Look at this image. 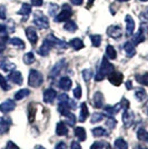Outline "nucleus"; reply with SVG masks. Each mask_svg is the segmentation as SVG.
I'll use <instances>...</instances> for the list:
<instances>
[{
	"instance_id": "nucleus-1",
	"label": "nucleus",
	"mask_w": 148,
	"mask_h": 149,
	"mask_svg": "<svg viewBox=\"0 0 148 149\" xmlns=\"http://www.w3.org/2000/svg\"><path fill=\"white\" fill-rule=\"evenodd\" d=\"M59 105H58V111L60 112L64 116H67L69 113V110L70 108H75L76 105H75V101L70 99L66 93H62L59 96Z\"/></svg>"
},
{
	"instance_id": "nucleus-2",
	"label": "nucleus",
	"mask_w": 148,
	"mask_h": 149,
	"mask_svg": "<svg viewBox=\"0 0 148 149\" xmlns=\"http://www.w3.org/2000/svg\"><path fill=\"white\" fill-rule=\"evenodd\" d=\"M112 71H114V66L107 60V58H103L101 66H100V68H99L98 72L95 76V80L96 81L103 80L106 76H108V74H110V72H112Z\"/></svg>"
},
{
	"instance_id": "nucleus-3",
	"label": "nucleus",
	"mask_w": 148,
	"mask_h": 149,
	"mask_svg": "<svg viewBox=\"0 0 148 149\" xmlns=\"http://www.w3.org/2000/svg\"><path fill=\"white\" fill-rule=\"evenodd\" d=\"M43 77L41 72H39L38 70H35V69H32L30 70V72H29V78H28V84H29V86L34 88H37L39 86H41V84H43Z\"/></svg>"
},
{
	"instance_id": "nucleus-4",
	"label": "nucleus",
	"mask_w": 148,
	"mask_h": 149,
	"mask_svg": "<svg viewBox=\"0 0 148 149\" xmlns=\"http://www.w3.org/2000/svg\"><path fill=\"white\" fill-rule=\"evenodd\" d=\"M147 35H148V26L142 22V25H140V29H139V31L133 37V41H131V42H133L134 45H139L140 42L145 41V39H146V36H147Z\"/></svg>"
},
{
	"instance_id": "nucleus-5",
	"label": "nucleus",
	"mask_w": 148,
	"mask_h": 149,
	"mask_svg": "<svg viewBox=\"0 0 148 149\" xmlns=\"http://www.w3.org/2000/svg\"><path fill=\"white\" fill-rule=\"evenodd\" d=\"M71 13H71V8H70V6L64 5L60 13H58V15L56 16L55 21L56 22H62V21H65V20H68V19L71 17Z\"/></svg>"
},
{
	"instance_id": "nucleus-6",
	"label": "nucleus",
	"mask_w": 148,
	"mask_h": 149,
	"mask_svg": "<svg viewBox=\"0 0 148 149\" xmlns=\"http://www.w3.org/2000/svg\"><path fill=\"white\" fill-rule=\"evenodd\" d=\"M35 25L37 26L40 29H47L49 27V22H48V18L46 16H43V13H35V19H34Z\"/></svg>"
},
{
	"instance_id": "nucleus-7",
	"label": "nucleus",
	"mask_w": 148,
	"mask_h": 149,
	"mask_svg": "<svg viewBox=\"0 0 148 149\" xmlns=\"http://www.w3.org/2000/svg\"><path fill=\"white\" fill-rule=\"evenodd\" d=\"M124 79V74L121 72H117V71H112L108 74V80L110 81L114 86H119Z\"/></svg>"
},
{
	"instance_id": "nucleus-8",
	"label": "nucleus",
	"mask_w": 148,
	"mask_h": 149,
	"mask_svg": "<svg viewBox=\"0 0 148 149\" xmlns=\"http://www.w3.org/2000/svg\"><path fill=\"white\" fill-rule=\"evenodd\" d=\"M107 35L109 37L114 38V39H118V38L121 37L123 30H121V28L119 26H110L107 29Z\"/></svg>"
},
{
	"instance_id": "nucleus-9",
	"label": "nucleus",
	"mask_w": 148,
	"mask_h": 149,
	"mask_svg": "<svg viewBox=\"0 0 148 149\" xmlns=\"http://www.w3.org/2000/svg\"><path fill=\"white\" fill-rule=\"evenodd\" d=\"M134 117H135L134 116V112L131 111V110H129V109H126L125 110V112L123 113V123L126 128H128V127H130L133 125V123H134Z\"/></svg>"
},
{
	"instance_id": "nucleus-10",
	"label": "nucleus",
	"mask_w": 148,
	"mask_h": 149,
	"mask_svg": "<svg viewBox=\"0 0 148 149\" xmlns=\"http://www.w3.org/2000/svg\"><path fill=\"white\" fill-rule=\"evenodd\" d=\"M15 108H16V102L11 99H8L0 105V111L3 112V113H7V112L13 111Z\"/></svg>"
},
{
	"instance_id": "nucleus-11",
	"label": "nucleus",
	"mask_w": 148,
	"mask_h": 149,
	"mask_svg": "<svg viewBox=\"0 0 148 149\" xmlns=\"http://www.w3.org/2000/svg\"><path fill=\"white\" fill-rule=\"evenodd\" d=\"M126 24H127V27H126V36L130 37V36H133L134 30H135V21H134V19L131 18V16H129V15L126 16Z\"/></svg>"
},
{
	"instance_id": "nucleus-12",
	"label": "nucleus",
	"mask_w": 148,
	"mask_h": 149,
	"mask_svg": "<svg viewBox=\"0 0 148 149\" xmlns=\"http://www.w3.org/2000/svg\"><path fill=\"white\" fill-rule=\"evenodd\" d=\"M47 39L50 41V44H51V46L54 47H58V48H62V49H65V48H67L68 44L67 42H65V41H62V40H59V39H57V38L55 37V36H52V35H49L48 37H47Z\"/></svg>"
},
{
	"instance_id": "nucleus-13",
	"label": "nucleus",
	"mask_w": 148,
	"mask_h": 149,
	"mask_svg": "<svg viewBox=\"0 0 148 149\" xmlns=\"http://www.w3.org/2000/svg\"><path fill=\"white\" fill-rule=\"evenodd\" d=\"M26 35H27V38L28 40L30 41L31 45H36L38 41V36H37V32L36 30L32 28V27H28L26 29Z\"/></svg>"
},
{
	"instance_id": "nucleus-14",
	"label": "nucleus",
	"mask_w": 148,
	"mask_h": 149,
	"mask_svg": "<svg viewBox=\"0 0 148 149\" xmlns=\"http://www.w3.org/2000/svg\"><path fill=\"white\" fill-rule=\"evenodd\" d=\"M51 44H50V41L46 38L45 40H43V44L41 45V47L39 48V50H38V54L40 55V56H43L46 57L48 54H49L50 49H51Z\"/></svg>"
},
{
	"instance_id": "nucleus-15",
	"label": "nucleus",
	"mask_w": 148,
	"mask_h": 149,
	"mask_svg": "<svg viewBox=\"0 0 148 149\" xmlns=\"http://www.w3.org/2000/svg\"><path fill=\"white\" fill-rule=\"evenodd\" d=\"M56 96H57V93H56L54 89H46L45 93H43V101L47 102V104H51L54 100H55Z\"/></svg>"
},
{
	"instance_id": "nucleus-16",
	"label": "nucleus",
	"mask_w": 148,
	"mask_h": 149,
	"mask_svg": "<svg viewBox=\"0 0 148 149\" xmlns=\"http://www.w3.org/2000/svg\"><path fill=\"white\" fill-rule=\"evenodd\" d=\"M10 125H11V119L8 117H1L0 118V134H5L9 130Z\"/></svg>"
},
{
	"instance_id": "nucleus-17",
	"label": "nucleus",
	"mask_w": 148,
	"mask_h": 149,
	"mask_svg": "<svg viewBox=\"0 0 148 149\" xmlns=\"http://www.w3.org/2000/svg\"><path fill=\"white\" fill-rule=\"evenodd\" d=\"M93 105L95 108H101L104 105V96L100 91L95 93L93 97Z\"/></svg>"
},
{
	"instance_id": "nucleus-18",
	"label": "nucleus",
	"mask_w": 148,
	"mask_h": 149,
	"mask_svg": "<svg viewBox=\"0 0 148 149\" xmlns=\"http://www.w3.org/2000/svg\"><path fill=\"white\" fill-rule=\"evenodd\" d=\"M8 78H9V80H11L16 85H21L22 84V74L19 71H11L10 74L8 76Z\"/></svg>"
},
{
	"instance_id": "nucleus-19",
	"label": "nucleus",
	"mask_w": 148,
	"mask_h": 149,
	"mask_svg": "<svg viewBox=\"0 0 148 149\" xmlns=\"http://www.w3.org/2000/svg\"><path fill=\"white\" fill-rule=\"evenodd\" d=\"M58 85H59V88H60V89L67 91V90H69V89L71 88V80H70V78H68V77H62Z\"/></svg>"
},
{
	"instance_id": "nucleus-20",
	"label": "nucleus",
	"mask_w": 148,
	"mask_h": 149,
	"mask_svg": "<svg viewBox=\"0 0 148 149\" xmlns=\"http://www.w3.org/2000/svg\"><path fill=\"white\" fill-rule=\"evenodd\" d=\"M124 50L126 51V54H127V56H128V57H134V56H135L136 49H135V45L133 44V42L127 41L126 44L124 45Z\"/></svg>"
},
{
	"instance_id": "nucleus-21",
	"label": "nucleus",
	"mask_w": 148,
	"mask_h": 149,
	"mask_svg": "<svg viewBox=\"0 0 148 149\" xmlns=\"http://www.w3.org/2000/svg\"><path fill=\"white\" fill-rule=\"evenodd\" d=\"M0 68L2 69L3 71L9 72V71H13V70H15V68H16V65H15V63H13V62L8 61V60H3V61L0 62Z\"/></svg>"
},
{
	"instance_id": "nucleus-22",
	"label": "nucleus",
	"mask_w": 148,
	"mask_h": 149,
	"mask_svg": "<svg viewBox=\"0 0 148 149\" xmlns=\"http://www.w3.org/2000/svg\"><path fill=\"white\" fill-rule=\"evenodd\" d=\"M56 134H57L58 136H66V135L68 134L67 126L64 124L62 121H60V123H58V124H57V128H56Z\"/></svg>"
},
{
	"instance_id": "nucleus-23",
	"label": "nucleus",
	"mask_w": 148,
	"mask_h": 149,
	"mask_svg": "<svg viewBox=\"0 0 148 149\" xmlns=\"http://www.w3.org/2000/svg\"><path fill=\"white\" fill-rule=\"evenodd\" d=\"M64 66H65V60H60L58 63H56L55 67L51 69V72H50V74H49L50 77H56L57 74L61 71V69L64 68Z\"/></svg>"
},
{
	"instance_id": "nucleus-24",
	"label": "nucleus",
	"mask_w": 148,
	"mask_h": 149,
	"mask_svg": "<svg viewBox=\"0 0 148 149\" xmlns=\"http://www.w3.org/2000/svg\"><path fill=\"white\" fill-rule=\"evenodd\" d=\"M75 136L78 138L79 141H85L86 140V130L82 127H77V128H75Z\"/></svg>"
},
{
	"instance_id": "nucleus-25",
	"label": "nucleus",
	"mask_w": 148,
	"mask_h": 149,
	"mask_svg": "<svg viewBox=\"0 0 148 149\" xmlns=\"http://www.w3.org/2000/svg\"><path fill=\"white\" fill-rule=\"evenodd\" d=\"M120 109H123V108H121V104H120V102H119V104H117L116 106H114V107H111V106H107V107L105 108L106 112H107V113H109L110 116H114V115L118 113Z\"/></svg>"
},
{
	"instance_id": "nucleus-26",
	"label": "nucleus",
	"mask_w": 148,
	"mask_h": 149,
	"mask_svg": "<svg viewBox=\"0 0 148 149\" xmlns=\"http://www.w3.org/2000/svg\"><path fill=\"white\" fill-rule=\"evenodd\" d=\"M88 115H89V111H88V108H87V105L84 102V104H81L80 106V116H79V121H85V119L88 117Z\"/></svg>"
},
{
	"instance_id": "nucleus-27",
	"label": "nucleus",
	"mask_w": 148,
	"mask_h": 149,
	"mask_svg": "<svg viewBox=\"0 0 148 149\" xmlns=\"http://www.w3.org/2000/svg\"><path fill=\"white\" fill-rule=\"evenodd\" d=\"M69 45L76 50H79V49H81V48H84V42H82V40L79 39V38H75L73 40H70Z\"/></svg>"
},
{
	"instance_id": "nucleus-28",
	"label": "nucleus",
	"mask_w": 148,
	"mask_h": 149,
	"mask_svg": "<svg viewBox=\"0 0 148 149\" xmlns=\"http://www.w3.org/2000/svg\"><path fill=\"white\" fill-rule=\"evenodd\" d=\"M137 138L144 143H148V131H146V129H144V128H140L137 131Z\"/></svg>"
},
{
	"instance_id": "nucleus-29",
	"label": "nucleus",
	"mask_w": 148,
	"mask_h": 149,
	"mask_svg": "<svg viewBox=\"0 0 148 149\" xmlns=\"http://www.w3.org/2000/svg\"><path fill=\"white\" fill-rule=\"evenodd\" d=\"M29 93H30L29 89H20L19 91H17V93H15V99H16V100L24 99L25 97L29 96Z\"/></svg>"
},
{
	"instance_id": "nucleus-30",
	"label": "nucleus",
	"mask_w": 148,
	"mask_h": 149,
	"mask_svg": "<svg viewBox=\"0 0 148 149\" xmlns=\"http://www.w3.org/2000/svg\"><path fill=\"white\" fill-rule=\"evenodd\" d=\"M31 13V7L29 6V5H27V3H24V5L21 6V8H20V10L18 11L19 15H22V16L26 17V18L29 16V13Z\"/></svg>"
},
{
	"instance_id": "nucleus-31",
	"label": "nucleus",
	"mask_w": 148,
	"mask_h": 149,
	"mask_svg": "<svg viewBox=\"0 0 148 149\" xmlns=\"http://www.w3.org/2000/svg\"><path fill=\"white\" fill-rule=\"evenodd\" d=\"M114 147H115V149H128V145L123 138H118L114 143Z\"/></svg>"
},
{
	"instance_id": "nucleus-32",
	"label": "nucleus",
	"mask_w": 148,
	"mask_h": 149,
	"mask_svg": "<svg viewBox=\"0 0 148 149\" xmlns=\"http://www.w3.org/2000/svg\"><path fill=\"white\" fill-rule=\"evenodd\" d=\"M106 56L108 57L109 59H116V57H117V52H116V50L115 48L112 47V46H107V48H106Z\"/></svg>"
},
{
	"instance_id": "nucleus-33",
	"label": "nucleus",
	"mask_w": 148,
	"mask_h": 149,
	"mask_svg": "<svg viewBox=\"0 0 148 149\" xmlns=\"http://www.w3.org/2000/svg\"><path fill=\"white\" fill-rule=\"evenodd\" d=\"M136 80L144 86H148V74H136Z\"/></svg>"
},
{
	"instance_id": "nucleus-34",
	"label": "nucleus",
	"mask_w": 148,
	"mask_h": 149,
	"mask_svg": "<svg viewBox=\"0 0 148 149\" xmlns=\"http://www.w3.org/2000/svg\"><path fill=\"white\" fill-rule=\"evenodd\" d=\"M93 135L95 137H101V136L107 135V131H106V129L103 128V127H96V128L93 129Z\"/></svg>"
},
{
	"instance_id": "nucleus-35",
	"label": "nucleus",
	"mask_w": 148,
	"mask_h": 149,
	"mask_svg": "<svg viewBox=\"0 0 148 149\" xmlns=\"http://www.w3.org/2000/svg\"><path fill=\"white\" fill-rule=\"evenodd\" d=\"M146 96H147V95H146V91H145V89H144V88H138V89L136 90L135 97L139 100V101H142V100L145 99V98H146Z\"/></svg>"
},
{
	"instance_id": "nucleus-36",
	"label": "nucleus",
	"mask_w": 148,
	"mask_h": 149,
	"mask_svg": "<svg viewBox=\"0 0 148 149\" xmlns=\"http://www.w3.org/2000/svg\"><path fill=\"white\" fill-rule=\"evenodd\" d=\"M9 42L13 46H16V47H19V48H25V42L19 38H11L9 40Z\"/></svg>"
},
{
	"instance_id": "nucleus-37",
	"label": "nucleus",
	"mask_w": 148,
	"mask_h": 149,
	"mask_svg": "<svg viewBox=\"0 0 148 149\" xmlns=\"http://www.w3.org/2000/svg\"><path fill=\"white\" fill-rule=\"evenodd\" d=\"M35 61V56L32 52H27L25 56H24V62L26 65H30Z\"/></svg>"
},
{
	"instance_id": "nucleus-38",
	"label": "nucleus",
	"mask_w": 148,
	"mask_h": 149,
	"mask_svg": "<svg viewBox=\"0 0 148 149\" xmlns=\"http://www.w3.org/2000/svg\"><path fill=\"white\" fill-rule=\"evenodd\" d=\"M64 28H65V30L69 31V32H74V31L77 30V25L75 24L74 21H68Z\"/></svg>"
},
{
	"instance_id": "nucleus-39",
	"label": "nucleus",
	"mask_w": 148,
	"mask_h": 149,
	"mask_svg": "<svg viewBox=\"0 0 148 149\" xmlns=\"http://www.w3.org/2000/svg\"><path fill=\"white\" fill-rule=\"evenodd\" d=\"M82 78L85 81H89L93 78V70L91 69H85L82 71Z\"/></svg>"
},
{
	"instance_id": "nucleus-40",
	"label": "nucleus",
	"mask_w": 148,
	"mask_h": 149,
	"mask_svg": "<svg viewBox=\"0 0 148 149\" xmlns=\"http://www.w3.org/2000/svg\"><path fill=\"white\" fill-rule=\"evenodd\" d=\"M90 39H91V42H93L95 47H99L100 44H101V37L99 35H91Z\"/></svg>"
},
{
	"instance_id": "nucleus-41",
	"label": "nucleus",
	"mask_w": 148,
	"mask_h": 149,
	"mask_svg": "<svg viewBox=\"0 0 148 149\" xmlns=\"http://www.w3.org/2000/svg\"><path fill=\"white\" fill-rule=\"evenodd\" d=\"M58 11H59V6H57V5H55V3H50V5H49V13H50V16H52V17H56Z\"/></svg>"
},
{
	"instance_id": "nucleus-42",
	"label": "nucleus",
	"mask_w": 148,
	"mask_h": 149,
	"mask_svg": "<svg viewBox=\"0 0 148 149\" xmlns=\"http://www.w3.org/2000/svg\"><path fill=\"white\" fill-rule=\"evenodd\" d=\"M0 87L2 88L3 90H9V89H10V86L8 85L6 78H5L2 74H0Z\"/></svg>"
},
{
	"instance_id": "nucleus-43",
	"label": "nucleus",
	"mask_w": 148,
	"mask_h": 149,
	"mask_svg": "<svg viewBox=\"0 0 148 149\" xmlns=\"http://www.w3.org/2000/svg\"><path fill=\"white\" fill-rule=\"evenodd\" d=\"M105 118V116L103 115V113H99V112H96V113H94L93 117H91V123L95 124V123H99L101 119Z\"/></svg>"
},
{
	"instance_id": "nucleus-44",
	"label": "nucleus",
	"mask_w": 148,
	"mask_h": 149,
	"mask_svg": "<svg viewBox=\"0 0 148 149\" xmlns=\"http://www.w3.org/2000/svg\"><path fill=\"white\" fill-rule=\"evenodd\" d=\"M76 117H75V115L73 113H68L67 115V119H66V121L68 123V126H75L76 124Z\"/></svg>"
},
{
	"instance_id": "nucleus-45",
	"label": "nucleus",
	"mask_w": 148,
	"mask_h": 149,
	"mask_svg": "<svg viewBox=\"0 0 148 149\" xmlns=\"http://www.w3.org/2000/svg\"><path fill=\"white\" fill-rule=\"evenodd\" d=\"M35 113H36V110H35V107L31 105H29V121L32 123L35 120Z\"/></svg>"
},
{
	"instance_id": "nucleus-46",
	"label": "nucleus",
	"mask_w": 148,
	"mask_h": 149,
	"mask_svg": "<svg viewBox=\"0 0 148 149\" xmlns=\"http://www.w3.org/2000/svg\"><path fill=\"white\" fill-rule=\"evenodd\" d=\"M106 125H107L109 128H115V127H116V125H117V121H116V119H115V118L109 117V118H107Z\"/></svg>"
},
{
	"instance_id": "nucleus-47",
	"label": "nucleus",
	"mask_w": 148,
	"mask_h": 149,
	"mask_svg": "<svg viewBox=\"0 0 148 149\" xmlns=\"http://www.w3.org/2000/svg\"><path fill=\"white\" fill-rule=\"evenodd\" d=\"M74 96L75 98H77V99H79L81 97V87L79 85H77V87L74 89Z\"/></svg>"
},
{
	"instance_id": "nucleus-48",
	"label": "nucleus",
	"mask_w": 148,
	"mask_h": 149,
	"mask_svg": "<svg viewBox=\"0 0 148 149\" xmlns=\"http://www.w3.org/2000/svg\"><path fill=\"white\" fill-rule=\"evenodd\" d=\"M90 149H104V145L101 143H99V141H96V143H94L91 145Z\"/></svg>"
},
{
	"instance_id": "nucleus-49",
	"label": "nucleus",
	"mask_w": 148,
	"mask_h": 149,
	"mask_svg": "<svg viewBox=\"0 0 148 149\" xmlns=\"http://www.w3.org/2000/svg\"><path fill=\"white\" fill-rule=\"evenodd\" d=\"M0 19H2V20L6 19V8H5V6H0Z\"/></svg>"
},
{
	"instance_id": "nucleus-50",
	"label": "nucleus",
	"mask_w": 148,
	"mask_h": 149,
	"mask_svg": "<svg viewBox=\"0 0 148 149\" xmlns=\"http://www.w3.org/2000/svg\"><path fill=\"white\" fill-rule=\"evenodd\" d=\"M6 149H19V147L15 143H13V141H9V143H7Z\"/></svg>"
},
{
	"instance_id": "nucleus-51",
	"label": "nucleus",
	"mask_w": 148,
	"mask_h": 149,
	"mask_svg": "<svg viewBox=\"0 0 148 149\" xmlns=\"http://www.w3.org/2000/svg\"><path fill=\"white\" fill-rule=\"evenodd\" d=\"M31 3H32V6L40 7L43 3V0H31Z\"/></svg>"
},
{
	"instance_id": "nucleus-52",
	"label": "nucleus",
	"mask_w": 148,
	"mask_h": 149,
	"mask_svg": "<svg viewBox=\"0 0 148 149\" xmlns=\"http://www.w3.org/2000/svg\"><path fill=\"white\" fill-rule=\"evenodd\" d=\"M55 149H67V146H66V143L60 141V143H58L56 145Z\"/></svg>"
},
{
	"instance_id": "nucleus-53",
	"label": "nucleus",
	"mask_w": 148,
	"mask_h": 149,
	"mask_svg": "<svg viewBox=\"0 0 148 149\" xmlns=\"http://www.w3.org/2000/svg\"><path fill=\"white\" fill-rule=\"evenodd\" d=\"M70 149H81V146L79 145V143L73 141V143H71V146H70Z\"/></svg>"
},
{
	"instance_id": "nucleus-54",
	"label": "nucleus",
	"mask_w": 148,
	"mask_h": 149,
	"mask_svg": "<svg viewBox=\"0 0 148 149\" xmlns=\"http://www.w3.org/2000/svg\"><path fill=\"white\" fill-rule=\"evenodd\" d=\"M0 33L1 35H6L7 33V26L0 24Z\"/></svg>"
},
{
	"instance_id": "nucleus-55",
	"label": "nucleus",
	"mask_w": 148,
	"mask_h": 149,
	"mask_svg": "<svg viewBox=\"0 0 148 149\" xmlns=\"http://www.w3.org/2000/svg\"><path fill=\"white\" fill-rule=\"evenodd\" d=\"M71 1V3L73 5H76V6H80L81 3H82V1L84 0H70Z\"/></svg>"
},
{
	"instance_id": "nucleus-56",
	"label": "nucleus",
	"mask_w": 148,
	"mask_h": 149,
	"mask_svg": "<svg viewBox=\"0 0 148 149\" xmlns=\"http://www.w3.org/2000/svg\"><path fill=\"white\" fill-rule=\"evenodd\" d=\"M142 18L148 21V9H146V10H145V11L142 13Z\"/></svg>"
},
{
	"instance_id": "nucleus-57",
	"label": "nucleus",
	"mask_w": 148,
	"mask_h": 149,
	"mask_svg": "<svg viewBox=\"0 0 148 149\" xmlns=\"http://www.w3.org/2000/svg\"><path fill=\"white\" fill-rule=\"evenodd\" d=\"M126 88H127V89H131V88H133V85H131V81L130 80H128L126 82Z\"/></svg>"
},
{
	"instance_id": "nucleus-58",
	"label": "nucleus",
	"mask_w": 148,
	"mask_h": 149,
	"mask_svg": "<svg viewBox=\"0 0 148 149\" xmlns=\"http://www.w3.org/2000/svg\"><path fill=\"white\" fill-rule=\"evenodd\" d=\"M3 49H5V44H1V42H0V52L3 51Z\"/></svg>"
},
{
	"instance_id": "nucleus-59",
	"label": "nucleus",
	"mask_w": 148,
	"mask_h": 149,
	"mask_svg": "<svg viewBox=\"0 0 148 149\" xmlns=\"http://www.w3.org/2000/svg\"><path fill=\"white\" fill-rule=\"evenodd\" d=\"M35 149H46L45 148V147H43V146H39V145H38V146H36V148Z\"/></svg>"
},
{
	"instance_id": "nucleus-60",
	"label": "nucleus",
	"mask_w": 148,
	"mask_h": 149,
	"mask_svg": "<svg viewBox=\"0 0 148 149\" xmlns=\"http://www.w3.org/2000/svg\"><path fill=\"white\" fill-rule=\"evenodd\" d=\"M119 2H127V1H129V0H117Z\"/></svg>"
},
{
	"instance_id": "nucleus-61",
	"label": "nucleus",
	"mask_w": 148,
	"mask_h": 149,
	"mask_svg": "<svg viewBox=\"0 0 148 149\" xmlns=\"http://www.w3.org/2000/svg\"><path fill=\"white\" fill-rule=\"evenodd\" d=\"M93 2H94V0H89V6H91Z\"/></svg>"
},
{
	"instance_id": "nucleus-62",
	"label": "nucleus",
	"mask_w": 148,
	"mask_h": 149,
	"mask_svg": "<svg viewBox=\"0 0 148 149\" xmlns=\"http://www.w3.org/2000/svg\"><path fill=\"white\" fill-rule=\"evenodd\" d=\"M138 149H147V148H144V147H142V146H139V147H138Z\"/></svg>"
},
{
	"instance_id": "nucleus-63",
	"label": "nucleus",
	"mask_w": 148,
	"mask_h": 149,
	"mask_svg": "<svg viewBox=\"0 0 148 149\" xmlns=\"http://www.w3.org/2000/svg\"><path fill=\"white\" fill-rule=\"evenodd\" d=\"M138 1H148V0H138Z\"/></svg>"
},
{
	"instance_id": "nucleus-64",
	"label": "nucleus",
	"mask_w": 148,
	"mask_h": 149,
	"mask_svg": "<svg viewBox=\"0 0 148 149\" xmlns=\"http://www.w3.org/2000/svg\"><path fill=\"white\" fill-rule=\"evenodd\" d=\"M146 112H147V115H148V106H147V110H146Z\"/></svg>"
}]
</instances>
